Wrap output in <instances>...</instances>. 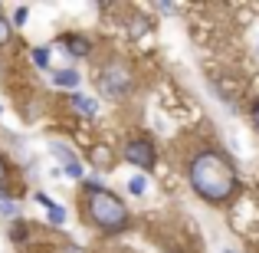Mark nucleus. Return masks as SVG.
<instances>
[{"instance_id":"nucleus-1","label":"nucleus","mask_w":259,"mask_h":253,"mask_svg":"<svg viewBox=\"0 0 259 253\" xmlns=\"http://www.w3.org/2000/svg\"><path fill=\"white\" fill-rule=\"evenodd\" d=\"M190 184L200 197L220 204L236 191V174L217 152H200L190 161Z\"/></svg>"},{"instance_id":"nucleus-2","label":"nucleus","mask_w":259,"mask_h":253,"mask_svg":"<svg viewBox=\"0 0 259 253\" xmlns=\"http://www.w3.org/2000/svg\"><path fill=\"white\" fill-rule=\"evenodd\" d=\"M92 221L99 224L102 230H108V234H118V230L128 224L125 204H121L115 194H108V191H95L92 194Z\"/></svg>"},{"instance_id":"nucleus-3","label":"nucleus","mask_w":259,"mask_h":253,"mask_svg":"<svg viewBox=\"0 0 259 253\" xmlns=\"http://www.w3.org/2000/svg\"><path fill=\"white\" fill-rule=\"evenodd\" d=\"M125 158L138 168H154V145L145 141V138H135V141L125 145Z\"/></svg>"},{"instance_id":"nucleus-4","label":"nucleus","mask_w":259,"mask_h":253,"mask_svg":"<svg viewBox=\"0 0 259 253\" xmlns=\"http://www.w3.org/2000/svg\"><path fill=\"white\" fill-rule=\"evenodd\" d=\"M102 92L105 95H125L128 92V76L121 66H108L105 76H102Z\"/></svg>"},{"instance_id":"nucleus-5","label":"nucleus","mask_w":259,"mask_h":253,"mask_svg":"<svg viewBox=\"0 0 259 253\" xmlns=\"http://www.w3.org/2000/svg\"><path fill=\"white\" fill-rule=\"evenodd\" d=\"M53 86H59V89H76L79 86V73L76 69H59V73H53Z\"/></svg>"},{"instance_id":"nucleus-6","label":"nucleus","mask_w":259,"mask_h":253,"mask_svg":"<svg viewBox=\"0 0 259 253\" xmlns=\"http://www.w3.org/2000/svg\"><path fill=\"white\" fill-rule=\"evenodd\" d=\"M72 105H76L82 115H95V112H99V105H95L89 95H72Z\"/></svg>"},{"instance_id":"nucleus-7","label":"nucleus","mask_w":259,"mask_h":253,"mask_svg":"<svg viewBox=\"0 0 259 253\" xmlns=\"http://www.w3.org/2000/svg\"><path fill=\"white\" fill-rule=\"evenodd\" d=\"M69 53L85 56V53H89V40H85V37H69Z\"/></svg>"},{"instance_id":"nucleus-8","label":"nucleus","mask_w":259,"mask_h":253,"mask_svg":"<svg viewBox=\"0 0 259 253\" xmlns=\"http://www.w3.org/2000/svg\"><path fill=\"white\" fill-rule=\"evenodd\" d=\"M53 152H56V158L63 161V168L76 165V158H72V152H69V148H66V145H59V141H56V145H53Z\"/></svg>"},{"instance_id":"nucleus-9","label":"nucleus","mask_w":259,"mask_h":253,"mask_svg":"<svg viewBox=\"0 0 259 253\" xmlns=\"http://www.w3.org/2000/svg\"><path fill=\"white\" fill-rule=\"evenodd\" d=\"M33 63H36L39 69H46V66H50V50H46V46H36V50H33Z\"/></svg>"},{"instance_id":"nucleus-10","label":"nucleus","mask_w":259,"mask_h":253,"mask_svg":"<svg viewBox=\"0 0 259 253\" xmlns=\"http://www.w3.org/2000/svg\"><path fill=\"white\" fill-rule=\"evenodd\" d=\"M145 188H148V184H145V177H141V174L128 177V191H132V194H145Z\"/></svg>"},{"instance_id":"nucleus-11","label":"nucleus","mask_w":259,"mask_h":253,"mask_svg":"<svg viewBox=\"0 0 259 253\" xmlns=\"http://www.w3.org/2000/svg\"><path fill=\"white\" fill-rule=\"evenodd\" d=\"M10 240L13 243H23L26 240V224H13V227H10Z\"/></svg>"},{"instance_id":"nucleus-12","label":"nucleus","mask_w":259,"mask_h":253,"mask_svg":"<svg viewBox=\"0 0 259 253\" xmlns=\"http://www.w3.org/2000/svg\"><path fill=\"white\" fill-rule=\"evenodd\" d=\"M50 221L59 227V224L66 221V207H59V204H50Z\"/></svg>"},{"instance_id":"nucleus-13","label":"nucleus","mask_w":259,"mask_h":253,"mask_svg":"<svg viewBox=\"0 0 259 253\" xmlns=\"http://www.w3.org/2000/svg\"><path fill=\"white\" fill-rule=\"evenodd\" d=\"M0 214H7V217H13L17 214V204L10 201V197H7V201H0Z\"/></svg>"},{"instance_id":"nucleus-14","label":"nucleus","mask_w":259,"mask_h":253,"mask_svg":"<svg viewBox=\"0 0 259 253\" xmlns=\"http://www.w3.org/2000/svg\"><path fill=\"white\" fill-rule=\"evenodd\" d=\"M7 40H10V23H7V20L0 17V46H4Z\"/></svg>"},{"instance_id":"nucleus-15","label":"nucleus","mask_w":259,"mask_h":253,"mask_svg":"<svg viewBox=\"0 0 259 253\" xmlns=\"http://www.w3.org/2000/svg\"><path fill=\"white\" fill-rule=\"evenodd\" d=\"M66 174H69V177H82V165H79V161H76V165H69V168H66Z\"/></svg>"},{"instance_id":"nucleus-16","label":"nucleus","mask_w":259,"mask_h":253,"mask_svg":"<svg viewBox=\"0 0 259 253\" xmlns=\"http://www.w3.org/2000/svg\"><path fill=\"white\" fill-rule=\"evenodd\" d=\"M26 13H30L26 7H17V13H13V23H23V20H26Z\"/></svg>"},{"instance_id":"nucleus-17","label":"nucleus","mask_w":259,"mask_h":253,"mask_svg":"<svg viewBox=\"0 0 259 253\" xmlns=\"http://www.w3.org/2000/svg\"><path fill=\"white\" fill-rule=\"evenodd\" d=\"M0 181H7V165L0 161Z\"/></svg>"},{"instance_id":"nucleus-18","label":"nucleus","mask_w":259,"mask_h":253,"mask_svg":"<svg viewBox=\"0 0 259 253\" xmlns=\"http://www.w3.org/2000/svg\"><path fill=\"white\" fill-rule=\"evenodd\" d=\"M223 253H233V250H223Z\"/></svg>"}]
</instances>
